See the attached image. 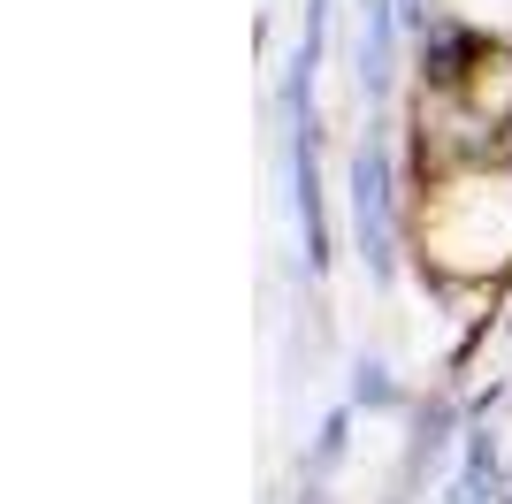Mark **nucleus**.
<instances>
[{
	"label": "nucleus",
	"mask_w": 512,
	"mask_h": 504,
	"mask_svg": "<svg viewBox=\"0 0 512 504\" xmlns=\"http://www.w3.org/2000/svg\"><path fill=\"white\" fill-rule=\"evenodd\" d=\"M352 191H360V245H367V268L390 275V153H383V146L360 153Z\"/></svg>",
	"instance_id": "f257e3e1"
}]
</instances>
